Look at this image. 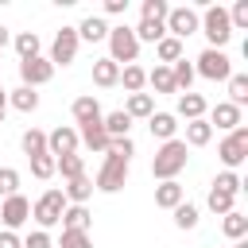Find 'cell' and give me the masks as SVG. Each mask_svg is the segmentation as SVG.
Wrapping results in <instances>:
<instances>
[{"label":"cell","mask_w":248,"mask_h":248,"mask_svg":"<svg viewBox=\"0 0 248 248\" xmlns=\"http://www.w3.org/2000/svg\"><path fill=\"white\" fill-rule=\"evenodd\" d=\"M209 140H213V128H209L205 116L202 120H186V140H182L186 147H205Z\"/></svg>","instance_id":"24"},{"label":"cell","mask_w":248,"mask_h":248,"mask_svg":"<svg viewBox=\"0 0 248 248\" xmlns=\"http://www.w3.org/2000/svg\"><path fill=\"white\" fill-rule=\"evenodd\" d=\"M132 35H136V43H159V39L167 35V27H163V23H147V19H140V23L132 27Z\"/></svg>","instance_id":"35"},{"label":"cell","mask_w":248,"mask_h":248,"mask_svg":"<svg viewBox=\"0 0 248 248\" xmlns=\"http://www.w3.org/2000/svg\"><path fill=\"white\" fill-rule=\"evenodd\" d=\"M178 116L182 120H202L205 116V97L202 93H178Z\"/></svg>","instance_id":"22"},{"label":"cell","mask_w":248,"mask_h":248,"mask_svg":"<svg viewBox=\"0 0 248 248\" xmlns=\"http://www.w3.org/2000/svg\"><path fill=\"white\" fill-rule=\"evenodd\" d=\"M70 112H74L78 128H81V124H93V120H101V116H105V112H101V101H97L93 93H81V97L70 105Z\"/></svg>","instance_id":"14"},{"label":"cell","mask_w":248,"mask_h":248,"mask_svg":"<svg viewBox=\"0 0 248 248\" xmlns=\"http://www.w3.org/2000/svg\"><path fill=\"white\" fill-rule=\"evenodd\" d=\"M27 217H31V202H27L23 194L4 198V205H0V221H4V229H8V232H16V229H19Z\"/></svg>","instance_id":"11"},{"label":"cell","mask_w":248,"mask_h":248,"mask_svg":"<svg viewBox=\"0 0 248 248\" xmlns=\"http://www.w3.org/2000/svg\"><path fill=\"white\" fill-rule=\"evenodd\" d=\"M58 225H62V229H74V232H89L93 217H89V209H85V205H66Z\"/></svg>","instance_id":"20"},{"label":"cell","mask_w":248,"mask_h":248,"mask_svg":"<svg viewBox=\"0 0 248 248\" xmlns=\"http://www.w3.org/2000/svg\"><path fill=\"white\" fill-rule=\"evenodd\" d=\"M74 31H78V39H85V43H101V39H108V23H105L101 16H85Z\"/></svg>","instance_id":"19"},{"label":"cell","mask_w":248,"mask_h":248,"mask_svg":"<svg viewBox=\"0 0 248 248\" xmlns=\"http://www.w3.org/2000/svg\"><path fill=\"white\" fill-rule=\"evenodd\" d=\"M209 128H221V132H232L236 124H240V108L236 105H229V101H217L213 108H209Z\"/></svg>","instance_id":"13"},{"label":"cell","mask_w":248,"mask_h":248,"mask_svg":"<svg viewBox=\"0 0 248 248\" xmlns=\"http://www.w3.org/2000/svg\"><path fill=\"white\" fill-rule=\"evenodd\" d=\"M170 78H174V89H186V93H190V81H194V66H190L186 58H178V62L170 66Z\"/></svg>","instance_id":"37"},{"label":"cell","mask_w":248,"mask_h":248,"mask_svg":"<svg viewBox=\"0 0 248 248\" xmlns=\"http://www.w3.org/2000/svg\"><path fill=\"white\" fill-rule=\"evenodd\" d=\"M105 12L108 16H124L128 12V0H105Z\"/></svg>","instance_id":"47"},{"label":"cell","mask_w":248,"mask_h":248,"mask_svg":"<svg viewBox=\"0 0 248 248\" xmlns=\"http://www.w3.org/2000/svg\"><path fill=\"white\" fill-rule=\"evenodd\" d=\"M62 194H66L70 205H85V202L93 198V178H89V174H78V178H70V182L62 186Z\"/></svg>","instance_id":"16"},{"label":"cell","mask_w":248,"mask_h":248,"mask_svg":"<svg viewBox=\"0 0 248 248\" xmlns=\"http://www.w3.org/2000/svg\"><path fill=\"white\" fill-rule=\"evenodd\" d=\"M54 174H62V178L70 182V178L85 174V159H81V155H62V159H54Z\"/></svg>","instance_id":"32"},{"label":"cell","mask_w":248,"mask_h":248,"mask_svg":"<svg viewBox=\"0 0 248 248\" xmlns=\"http://www.w3.org/2000/svg\"><path fill=\"white\" fill-rule=\"evenodd\" d=\"M248 101V74H232L229 78V105H244Z\"/></svg>","instance_id":"36"},{"label":"cell","mask_w":248,"mask_h":248,"mask_svg":"<svg viewBox=\"0 0 248 248\" xmlns=\"http://www.w3.org/2000/svg\"><path fill=\"white\" fill-rule=\"evenodd\" d=\"M163 27H167V35L170 39H186V35H194L198 27H202V19H198V12L190 8V4H182V8H170L167 12V19H163Z\"/></svg>","instance_id":"8"},{"label":"cell","mask_w":248,"mask_h":248,"mask_svg":"<svg viewBox=\"0 0 248 248\" xmlns=\"http://www.w3.org/2000/svg\"><path fill=\"white\" fill-rule=\"evenodd\" d=\"M54 78V66L39 54V58H27V62H19V85H27V89H39V85H46Z\"/></svg>","instance_id":"10"},{"label":"cell","mask_w":248,"mask_h":248,"mask_svg":"<svg viewBox=\"0 0 248 248\" xmlns=\"http://www.w3.org/2000/svg\"><path fill=\"white\" fill-rule=\"evenodd\" d=\"M147 85L159 89V93H178V89H174V78H170V66H155V70H147Z\"/></svg>","instance_id":"33"},{"label":"cell","mask_w":248,"mask_h":248,"mask_svg":"<svg viewBox=\"0 0 248 248\" xmlns=\"http://www.w3.org/2000/svg\"><path fill=\"white\" fill-rule=\"evenodd\" d=\"M229 12V23H232V31L236 27H248V0H236L232 8H225Z\"/></svg>","instance_id":"44"},{"label":"cell","mask_w":248,"mask_h":248,"mask_svg":"<svg viewBox=\"0 0 248 248\" xmlns=\"http://www.w3.org/2000/svg\"><path fill=\"white\" fill-rule=\"evenodd\" d=\"M78 143H85L89 151H108V136H105L101 120H93V124H81V128H78Z\"/></svg>","instance_id":"18"},{"label":"cell","mask_w":248,"mask_h":248,"mask_svg":"<svg viewBox=\"0 0 248 248\" xmlns=\"http://www.w3.org/2000/svg\"><path fill=\"white\" fill-rule=\"evenodd\" d=\"M186 159H190L186 143H182V140H167V143L155 151V159H151V174H155L159 182H170V178H178V170L186 167Z\"/></svg>","instance_id":"1"},{"label":"cell","mask_w":248,"mask_h":248,"mask_svg":"<svg viewBox=\"0 0 248 248\" xmlns=\"http://www.w3.org/2000/svg\"><path fill=\"white\" fill-rule=\"evenodd\" d=\"M12 43H16V54H19V62H27V58H39V50H43V43H39V35H35V31H19Z\"/></svg>","instance_id":"26"},{"label":"cell","mask_w":248,"mask_h":248,"mask_svg":"<svg viewBox=\"0 0 248 248\" xmlns=\"http://www.w3.org/2000/svg\"><path fill=\"white\" fill-rule=\"evenodd\" d=\"M8 39H12V35H8V27H4V23H0V46H4V43H8Z\"/></svg>","instance_id":"50"},{"label":"cell","mask_w":248,"mask_h":248,"mask_svg":"<svg viewBox=\"0 0 248 248\" xmlns=\"http://www.w3.org/2000/svg\"><path fill=\"white\" fill-rule=\"evenodd\" d=\"M240 186H244V182H240L236 170H221V174L213 178V190H225V194H240Z\"/></svg>","instance_id":"40"},{"label":"cell","mask_w":248,"mask_h":248,"mask_svg":"<svg viewBox=\"0 0 248 248\" xmlns=\"http://www.w3.org/2000/svg\"><path fill=\"white\" fill-rule=\"evenodd\" d=\"M101 128H105V136H108V140H120V136H128V132H132V120H128V112H124V108H116V112L101 116Z\"/></svg>","instance_id":"23"},{"label":"cell","mask_w":248,"mask_h":248,"mask_svg":"<svg viewBox=\"0 0 248 248\" xmlns=\"http://www.w3.org/2000/svg\"><path fill=\"white\" fill-rule=\"evenodd\" d=\"M93 81H97L101 89H112V85L120 81V66H116L112 58H97V62H93Z\"/></svg>","instance_id":"21"},{"label":"cell","mask_w":248,"mask_h":248,"mask_svg":"<svg viewBox=\"0 0 248 248\" xmlns=\"http://www.w3.org/2000/svg\"><path fill=\"white\" fill-rule=\"evenodd\" d=\"M78 46H81V39H78V31L74 27H62L58 35H54V43H50V66H70L74 58H78Z\"/></svg>","instance_id":"9"},{"label":"cell","mask_w":248,"mask_h":248,"mask_svg":"<svg viewBox=\"0 0 248 248\" xmlns=\"http://www.w3.org/2000/svg\"><path fill=\"white\" fill-rule=\"evenodd\" d=\"M31 174L43 178V182L54 178V155H35V159H31Z\"/></svg>","instance_id":"42"},{"label":"cell","mask_w":248,"mask_h":248,"mask_svg":"<svg viewBox=\"0 0 248 248\" xmlns=\"http://www.w3.org/2000/svg\"><path fill=\"white\" fill-rule=\"evenodd\" d=\"M58 248H93V236H89V232L62 229V244H58Z\"/></svg>","instance_id":"43"},{"label":"cell","mask_w":248,"mask_h":248,"mask_svg":"<svg viewBox=\"0 0 248 248\" xmlns=\"http://www.w3.org/2000/svg\"><path fill=\"white\" fill-rule=\"evenodd\" d=\"M198 19H202V27H198V31L209 39V46H213V50H221V46L232 39V23H229V12H225L221 4H205V12H202Z\"/></svg>","instance_id":"2"},{"label":"cell","mask_w":248,"mask_h":248,"mask_svg":"<svg viewBox=\"0 0 248 248\" xmlns=\"http://www.w3.org/2000/svg\"><path fill=\"white\" fill-rule=\"evenodd\" d=\"M232 202H236V194H225V190H209V202H205V205H209L213 213H221V217H225V213H232Z\"/></svg>","instance_id":"38"},{"label":"cell","mask_w":248,"mask_h":248,"mask_svg":"<svg viewBox=\"0 0 248 248\" xmlns=\"http://www.w3.org/2000/svg\"><path fill=\"white\" fill-rule=\"evenodd\" d=\"M46 155H54V159H62V155H78V128L58 124V128L46 136Z\"/></svg>","instance_id":"12"},{"label":"cell","mask_w":248,"mask_h":248,"mask_svg":"<svg viewBox=\"0 0 248 248\" xmlns=\"http://www.w3.org/2000/svg\"><path fill=\"white\" fill-rule=\"evenodd\" d=\"M70 202H66V194L62 190H43V198L31 205V217H35V225L46 232V229H54L58 221H62V209H66Z\"/></svg>","instance_id":"3"},{"label":"cell","mask_w":248,"mask_h":248,"mask_svg":"<svg viewBox=\"0 0 248 248\" xmlns=\"http://www.w3.org/2000/svg\"><path fill=\"white\" fill-rule=\"evenodd\" d=\"M167 12H170L167 0H143V4H140V19H147V23H163Z\"/></svg>","instance_id":"34"},{"label":"cell","mask_w":248,"mask_h":248,"mask_svg":"<svg viewBox=\"0 0 248 248\" xmlns=\"http://www.w3.org/2000/svg\"><path fill=\"white\" fill-rule=\"evenodd\" d=\"M4 112H8V89L0 85V124H4Z\"/></svg>","instance_id":"49"},{"label":"cell","mask_w":248,"mask_h":248,"mask_svg":"<svg viewBox=\"0 0 248 248\" xmlns=\"http://www.w3.org/2000/svg\"><path fill=\"white\" fill-rule=\"evenodd\" d=\"M108 155H120V159H132V155H136V143H132V136H120V140H108Z\"/></svg>","instance_id":"45"},{"label":"cell","mask_w":248,"mask_h":248,"mask_svg":"<svg viewBox=\"0 0 248 248\" xmlns=\"http://www.w3.org/2000/svg\"><path fill=\"white\" fill-rule=\"evenodd\" d=\"M8 105H12V108H19V112H35V108H39V93H35V89H27V85H19V89H12V93H8Z\"/></svg>","instance_id":"30"},{"label":"cell","mask_w":248,"mask_h":248,"mask_svg":"<svg viewBox=\"0 0 248 248\" xmlns=\"http://www.w3.org/2000/svg\"><path fill=\"white\" fill-rule=\"evenodd\" d=\"M124 112H128V120H136V116H151L155 112V97L151 93H128V105H124Z\"/></svg>","instance_id":"25"},{"label":"cell","mask_w":248,"mask_h":248,"mask_svg":"<svg viewBox=\"0 0 248 248\" xmlns=\"http://www.w3.org/2000/svg\"><path fill=\"white\" fill-rule=\"evenodd\" d=\"M147 128H151L155 140L167 143V140H174V132H178V116H174V112H151V116H147Z\"/></svg>","instance_id":"15"},{"label":"cell","mask_w":248,"mask_h":248,"mask_svg":"<svg viewBox=\"0 0 248 248\" xmlns=\"http://www.w3.org/2000/svg\"><path fill=\"white\" fill-rule=\"evenodd\" d=\"M23 248H54V240H50V232H43V229H35L27 240H23Z\"/></svg>","instance_id":"46"},{"label":"cell","mask_w":248,"mask_h":248,"mask_svg":"<svg viewBox=\"0 0 248 248\" xmlns=\"http://www.w3.org/2000/svg\"><path fill=\"white\" fill-rule=\"evenodd\" d=\"M170 213H174V225H178V229H194V225H198V205H190V202L174 205Z\"/></svg>","instance_id":"39"},{"label":"cell","mask_w":248,"mask_h":248,"mask_svg":"<svg viewBox=\"0 0 248 248\" xmlns=\"http://www.w3.org/2000/svg\"><path fill=\"white\" fill-rule=\"evenodd\" d=\"M128 167H132V159H120V155H108V151H105V163H101L93 186L105 190V194H116V190L128 182Z\"/></svg>","instance_id":"6"},{"label":"cell","mask_w":248,"mask_h":248,"mask_svg":"<svg viewBox=\"0 0 248 248\" xmlns=\"http://www.w3.org/2000/svg\"><path fill=\"white\" fill-rule=\"evenodd\" d=\"M136 54H140V43H136V35H132V27L128 23H120V27H108V58L120 66H132L136 62Z\"/></svg>","instance_id":"5"},{"label":"cell","mask_w":248,"mask_h":248,"mask_svg":"<svg viewBox=\"0 0 248 248\" xmlns=\"http://www.w3.org/2000/svg\"><path fill=\"white\" fill-rule=\"evenodd\" d=\"M0 248H23V240H19L16 232H8V229H4V232H0Z\"/></svg>","instance_id":"48"},{"label":"cell","mask_w":248,"mask_h":248,"mask_svg":"<svg viewBox=\"0 0 248 248\" xmlns=\"http://www.w3.org/2000/svg\"><path fill=\"white\" fill-rule=\"evenodd\" d=\"M221 232H225L229 240H244V236H248V217H244L240 209L225 213V221H221Z\"/></svg>","instance_id":"29"},{"label":"cell","mask_w":248,"mask_h":248,"mask_svg":"<svg viewBox=\"0 0 248 248\" xmlns=\"http://www.w3.org/2000/svg\"><path fill=\"white\" fill-rule=\"evenodd\" d=\"M194 74H202V78H209V81H229V78H232V62H229V54H225V50L205 46V50L198 54Z\"/></svg>","instance_id":"7"},{"label":"cell","mask_w":248,"mask_h":248,"mask_svg":"<svg viewBox=\"0 0 248 248\" xmlns=\"http://www.w3.org/2000/svg\"><path fill=\"white\" fill-rule=\"evenodd\" d=\"M12 194H19V170L0 167V198H12Z\"/></svg>","instance_id":"41"},{"label":"cell","mask_w":248,"mask_h":248,"mask_svg":"<svg viewBox=\"0 0 248 248\" xmlns=\"http://www.w3.org/2000/svg\"><path fill=\"white\" fill-rule=\"evenodd\" d=\"M155 54H159V62H163V66H174V62L182 58V43H178V39H170V35H163V39L155 43Z\"/></svg>","instance_id":"31"},{"label":"cell","mask_w":248,"mask_h":248,"mask_svg":"<svg viewBox=\"0 0 248 248\" xmlns=\"http://www.w3.org/2000/svg\"><path fill=\"white\" fill-rule=\"evenodd\" d=\"M116 85H124L128 93H143V85H147V70L132 62V66H124V70H120V81H116Z\"/></svg>","instance_id":"27"},{"label":"cell","mask_w":248,"mask_h":248,"mask_svg":"<svg viewBox=\"0 0 248 248\" xmlns=\"http://www.w3.org/2000/svg\"><path fill=\"white\" fill-rule=\"evenodd\" d=\"M182 202H186V190L178 186V178L155 186V205H159V209H174V205H182Z\"/></svg>","instance_id":"17"},{"label":"cell","mask_w":248,"mask_h":248,"mask_svg":"<svg viewBox=\"0 0 248 248\" xmlns=\"http://www.w3.org/2000/svg\"><path fill=\"white\" fill-rule=\"evenodd\" d=\"M19 147H23V155H27V159H35V155H46V132H39V128H27V132L19 136Z\"/></svg>","instance_id":"28"},{"label":"cell","mask_w":248,"mask_h":248,"mask_svg":"<svg viewBox=\"0 0 248 248\" xmlns=\"http://www.w3.org/2000/svg\"><path fill=\"white\" fill-rule=\"evenodd\" d=\"M217 159H221L229 170H236V167L248 159V124H236V128L217 143Z\"/></svg>","instance_id":"4"}]
</instances>
